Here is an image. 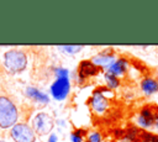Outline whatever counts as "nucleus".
I'll list each match as a JSON object with an SVG mask.
<instances>
[{
    "label": "nucleus",
    "mask_w": 158,
    "mask_h": 142,
    "mask_svg": "<svg viewBox=\"0 0 158 142\" xmlns=\"http://www.w3.org/2000/svg\"><path fill=\"white\" fill-rule=\"evenodd\" d=\"M17 109L6 96H0V127L9 128L16 123Z\"/></svg>",
    "instance_id": "nucleus-1"
},
{
    "label": "nucleus",
    "mask_w": 158,
    "mask_h": 142,
    "mask_svg": "<svg viewBox=\"0 0 158 142\" xmlns=\"http://www.w3.org/2000/svg\"><path fill=\"white\" fill-rule=\"evenodd\" d=\"M5 65L6 68L12 73L22 72L27 65V57L22 51L19 49H11L7 51L4 54Z\"/></svg>",
    "instance_id": "nucleus-2"
},
{
    "label": "nucleus",
    "mask_w": 158,
    "mask_h": 142,
    "mask_svg": "<svg viewBox=\"0 0 158 142\" xmlns=\"http://www.w3.org/2000/svg\"><path fill=\"white\" fill-rule=\"evenodd\" d=\"M57 80L53 83L51 91L52 95L57 99V100H62L67 96L68 91H69V80H68V70L67 69H57Z\"/></svg>",
    "instance_id": "nucleus-3"
},
{
    "label": "nucleus",
    "mask_w": 158,
    "mask_h": 142,
    "mask_svg": "<svg viewBox=\"0 0 158 142\" xmlns=\"http://www.w3.org/2000/svg\"><path fill=\"white\" fill-rule=\"evenodd\" d=\"M11 137L15 142H35L36 140L33 128L26 123H15L11 127Z\"/></svg>",
    "instance_id": "nucleus-4"
},
{
    "label": "nucleus",
    "mask_w": 158,
    "mask_h": 142,
    "mask_svg": "<svg viewBox=\"0 0 158 142\" xmlns=\"http://www.w3.org/2000/svg\"><path fill=\"white\" fill-rule=\"evenodd\" d=\"M53 125V119L48 114L40 112L33 120V131L40 136H44L52 131Z\"/></svg>",
    "instance_id": "nucleus-5"
},
{
    "label": "nucleus",
    "mask_w": 158,
    "mask_h": 142,
    "mask_svg": "<svg viewBox=\"0 0 158 142\" xmlns=\"http://www.w3.org/2000/svg\"><path fill=\"white\" fill-rule=\"evenodd\" d=\"M91 106L95 111L102 112L107 107V99L100 91H96L91 98Z\"/></svg>",
    "instance_id": "nucleus-6"
},
{
    "label": "nucleus",
    "mask_w": 158,
    "mask_h": 142,
    "mask_svg": "<svg viewBox=\"0 0 158 142\" xmlns=\"http://www.w3.org/2000/svg\"><path fill=\"white\" fill-rule=\"evenodd\" d=\"M141 89L144 94L152 95L158 91V81L153 78H144L141 81Z\"/></svg>",
    "instance_id": "nucleus-7"
},
{
    "label": "nucleus",
    "mask_w": 158,
    "mask_h": 142,
    "mask_svg": "<svg viewBox=\"0 0 158 142\" xmlns=\"http://www.w3.org/2000/svg\"><path fill=\"white\" fill-rule=\"evenodd\" d=\"M107 69H109V73L114 74L115 77L121 75V74H123V73L126 72V69H127V61H126L125 58H120V59L115 61Z\"/></svg>",
    "instance_id": "nucleus-8"
},
{
    "label": "nucleus",
    "mask_w": 158,
    "mask_h": 142,
    "mask_svg": "<svg viewBox=\"0 0 158 142\" xmlns=\"http://www.w3.org/2000/svg\"><path fill=\"white\" fill-rule=\"evenodd\" d=\"M26 94H27L28 98H31L32 100H35V101H37V102L46 104V102H48V100H49L48 96H47L44 93L40 91V90L36 89V88H27V89H26Z\"/></svg>",
    "instance_id": "nucleus-9"
},
{
    "label": "nucleus",
    "mask_w": 158,
    "mask_h": 142,
    "mask_svg": "<svg viewBox=\"0 0 158 142\" xmlns=\"http://www.w3.org/2000/svg\"><path fill=\"white\" fill-rule=\"evenodd\" d=\"M98 73V67L95 64H93V62H83L80 64V68H79V74L81 78L84 77H88V75H93V74H96Z\"/></svg>",
    "instance_id": "nucleus-10"
},
{
    "label": "nucleus",
    "mask_w": 158,
    "mask_h": 142,
    "mask_svg": "<svg viewBox=\"0 0 158 142\" xmlns=\"http://www.w3.org/2000/svg\"><path fill=\"white\" fill-rule=\"evenodd\" d=\"M112 63H114V57L112 56L100 54V56H96V57L93 58V64H95V65H104V67L109 68Z\"/></svg>",
    "instance_id": "nucleus-11"
},
{
    "label": "nucleus",
    "mask_w": 158,
    "mask_h": 142,
    "mask_svg": "<svg viewBox=\"0 0 158 142\" xmlns=\"http://www.w3.org/2000/svg\"><path fill=\"white\" fill-rule=\"evenodd\" d=\"M105 79H106V83H107L109 88L115 89V88L118 86V79H117V77H115L114 74H111V73L107 72V73L105 74Z\"/></svg>",
    "instance_id": "nucleus-12"
},
{
    "label": "nucleus",
    "mask_w": 158,
    "mask_h": 142,
    "mask_svg": "<svg viewBox=\"0 0 158 142\" xmlns=\"http://www.w3.org/2000/svg\"><path fill=\"white\" fill-rule=\"evenodd\" d=\"M138 123H139V126L141 127H143V128H147V127H151L152 125H153V121H151L149 119H146V117H143V116H138Z\"/></svg>",
    "instance_id": "nucleus-13"
},
{
    "label": "nucleus",
    "mask_w": 158,
    "mask_h": 142,
    "mask_svg": "<svg viewBox=\"0 0 158 142\" xmlns=\"http://www.w3.org/2000/svg\"><path fill=\"white\" fill-rule=\"evenodd\" d=\"M59 48L64 49L68 53H75V52H78V51L81 49V46H60Z\"/></svg>",
    "instance_id": "nucleus-14"
},
{
    "label": "nucleus",
    "mask_w": 158,
    "mask_h": 142,
    "mask_svg": "<svg viewBox=\"0 0 158 142\" xmlns=\"http://www.w3.org/2000/svg\"><path fill=\"white\" fill-rule=\"evenodd\" d=\"M88 142H101V135L98 133V132H94L89 136V140Z\"/></svg>",
    "instance_id": "nucleus-15"
},
{
    "label": "nucleus",
    "mask_w": 158,
    "mask_h": 142,
    "mask_svg": "<svg viewBox=\"0 0 158 142\" xmlns=\"http://www.w3.org/2000/svg\"><path fill=\"white\" fill-rule=\"evenodd\" d=\"M72 140H73V142H81V136L79 135V131L72 133Z\"/></svg>",
    "instance_id": "nucleus-16"
},
{
    "label": "nucleus",
    "mask_w": 158,
    "mask_h": 142,
    "mask_svg": "<svg viewBox=\"0 0 158 142\" xmlns=\"http://www.w3.org/2000/svg\"><path fill=\"white\" fill-rule=\"evenodd\" d=\"M48 142H57V137H56V135H52L51 137H49V141Z\"/></svg>",
    "instance_id": "nucleus-17"
},
{
    "label": "nucleus",
    "mask_w": 158,
    "mask_h": 142,
    "mask_svg": "<svg viewBox=\"0 0 158 142\" xmlns=\"http://www.w3.org/2000/svg\"><path fill=\"white\" fill-rule=\"evenodd\" d=\"M156 126H157V128H158V121H157V122H156Z\"/></svg>",
    "instance_id": "nucleus-18"
},
{
    "label": "nucleus",
    "mask_w": 158,
    "mask_h": 142,
    "mask_svg": "<svg viewBox=\"0 0 158 142\" xmlns=\"http://www.w3.org/2000/svg\"><path fill=\"white\" fill-rule=\"evenodd\" d=\"M0 142H5V141H2V140H0Z\"/></svg>",
    "instance_id": "nucleus-19"
},
{
    "label": "nucleus",
    "mask_w": 158,
    "mask_h": 142,
    "mask_svg": "<svg viewBox=\"0 0 158 142\" xmlns=\"http://www.w3.org/2000/svg\"><path fill=\"white\" fill-rule=\"evenodd\" d=\"M157 142H158V138H157Z\"/></svg>",
    "instance_id": "nucleus-20"
}]
</instances>
